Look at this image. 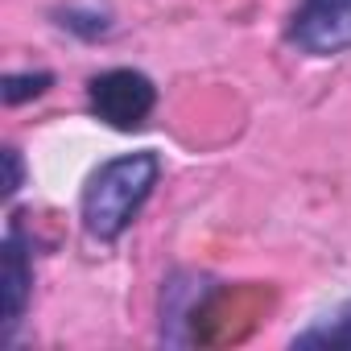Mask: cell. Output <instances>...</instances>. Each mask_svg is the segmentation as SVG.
<instances>
[{
  "mask_svg": "<svg viewBox=\"0 0 351 351\" xmlns=\"http://www.w3.org/2000/svg\"><path fill=\"white\" fill-rule=\"evenodd\" d=\"M157 178H161V157L153 149H136V153H120V157L104 161L83 186L87 236L99 244H116L132 228L141 207L149 203Z\"/></svg>",
  "mask_w": 351,
  "mask_h": 351,
  "instance_id": "obj_1",
  "label": "cell"
},
{
  "mask_svg": "<svg viewBox=\"0 0 351 351\" xmlns=\"http://www.w3.org/2000/svg\"><path fill=\"white\" fill-rule=\"evenodd\" d=\"M87 104H91V116L104 120L108 128L136 132V128H145V120L157 108V87L145 71L112 66L87 83Z\"/></svg>",
  "mask_w": 351,
  "mask_h": 351,
  "instance_id": "obj_2",
  "label": "cell"
},
{
  "mask_svg": "<svg viewBox=\"0 0 351 351\" xmlns=\"http://www.w3.org/2000/svg\"><path fill=\"white\" fill-rule=\"evenodd\" d=\"M289 46L310 58H335L351 50V0H302L285 29Z\"/></svg>",
  "mask_w": 351,
  "mask_h": 351,
  "instance_id": "obj_3",
  "label": "cell"
},
{
  "mask_svg": "<svg viewBox=\"0 0 351 351\" xmlns=\"http://www.w3.org/2000/svg\"><path fill=\"white\" fill-rule=\"evenodd\" d=\"M29 236L21 228V219L9 223L5 248H0V343H13L29 293H34V252H29Z\"/></svg>",
  "mask_w": 351,
  "mask_h": 351,
  "instance_id": "obj_4",
  "label": "cell"
},
{
  "mask_svg": "<svg viewBox=\"0 0 351 351\" xmlns=\"http://www.w3.org/2000/svg\"><path fill=\"white\" fill-rule=\"evenodd\" d=\"M293 347H351V298L335 314H326L314 326L298 330L293 335Z\"/></svg>",
  "mask_w": 351,
  "mask_h": 351,
  "instance_id": "obj_5",
  "label": "cell"
},
{
  "mask_svg": "<svg viewBox=\"0 0 351 351\" xmlns=\"http://www.w3.org/2000/svg\"><path fill=\"white\" fill-rule=\"evenodd\" d=\"M46 87H54V75L50 71H29V75H5L0 79V99L9 108L25 104V99H38Z\"/></svg>",
  "mask_w": 351,
  "mask_h": 351,
  "instance_id": "obj_6",
  "label": "cell"
},
{
  "mask_svg": "<svg viewBox=\"0 0 351 351\" xmlns=\"http://www.w3.org/2000/svg\"><path fill=\"white\" fill-rule=\"evenodd\" d=\"M58 17H62L58 25H62V29H75L79 38H104V34L112 29L108 13H87V17H83L79 9H66V13H58Z\"/></svg>",
  "mask_w": 351,
  "mask_h": 351,
  "instance_id": "obj_7",
  "label": "cell"
},
{
  "mask_svg": "<svg viewBox=\"0 0 351 351\" xmlns=\"http://www.w3.org/2000/svg\"><path fill=\"white\" fill-rule=\"evenodd\" d=\"M0 157H5V186H0V195H5V203H9L21 191V182H25V161H21V149H13V145L0 149Z\"/></svg>",
  "mask_w": 351,
  "mask_h": 351,
  "instance_id": "obj_8",
  "label": "cell"
}]
</instances>
